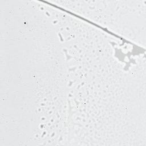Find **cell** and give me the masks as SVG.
Instances as JSON below:
<instances>
[{
    "label": "cell",
    "mask_w": 146,
    "mask_h": 146,
    "mask_svg": "<svg viewBox=\"0 0 146 146\" xmlns=\"http://www.w3.org/2000/svg\"><path fill=\"white\" fill-rule=\"evenodd\" d=\"M145 1H65L63 8L145 47Z\"/></svg>",
    "instance_id": "cell-1"
}]
</instances>
